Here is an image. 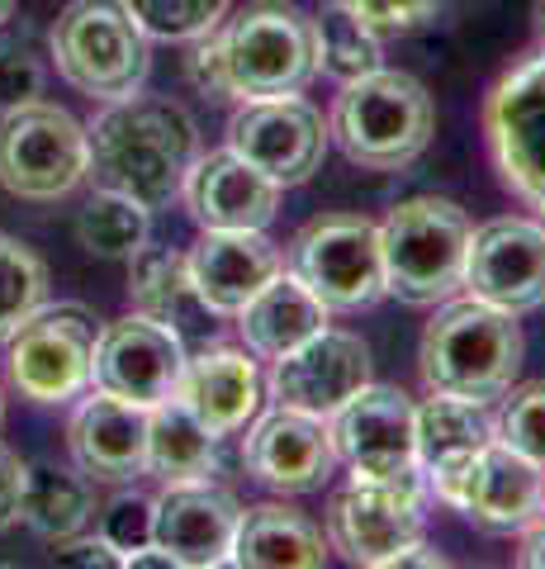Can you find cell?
Returning a JSON list of instances; mask_svg holds the SVG:
<instances>
[{"label": "cell", "instance_id": "obj_1", "mask_svg": "<svg viewBox=\"0 0 545 569\" xmlns=\"http://www.w3.org/2000/svg\"><path fill=\"white\" fill-rule=\"evenodd\" d=\"M85 138H91L95 186L129 194L148 209L171 204L200 157V129L185 104L143 91L104 104Z\"/></svg>", "mask_w": 545, "mask_h": 569}, {"label": "cell", "instance_id": "obj_2", "mask_svg": "<svg viewBox=\"0 0 545 569\" xmlns=\"http://www.w3.org/2000/svg\"><path fill=\"white\" fill-rule=\"evenodd\" d=\"M522 328L517 313L494 309L484 299H442V309L422 332L417 370L427 395H451L470 403H494L513 389L522 370Z\"/></svg>", "mask_w": 545, "mask_h": 569}, {"label": "cell", "instance_id": "obj_3", "mask_svg": "<svg viewBox=\"0 0 545 569\" xmlns=\"http://www.w3.org/2000/svg\"><path fill=\"white\" fill-rule=\"evenodd\" d=\"M436 133V110L427 86L408 71L375 67L356 81H342L332 104V138L351 162L371 171H398L427 152Z\"/></svg>", "mask_w": 545, "mask_h": 569}, {"label": "cell", "instance_id": "obj_4", "mask_svg": "<svg viewBox=\"0 0 545 569\" xmlns=\"http://www.w3.org/2000/svg\"><path fill=\"white\" fill-rule=\"evenodd\" d=\"M470 219L455 200L442 194H413L398 200L380 223V261L384 295L403 305H442L465 284Z\"/></svg>", "mask_w": 545, "mask_h": 569}, {"label": "cell", "instance_id": "obj_5", "mask_svg": "<svg viewBox=\"0 0 545 569\" xmlns=\"http://www.w3.org/2000/svg\"><path fill=\"white\" fill-rule=\"evenodd\" d=\"M233 100L299 96L319 77V24L290 0H252L219 24Z\"/></svg>", "mask_w": 545, "mask_h": 569}, {"label": "cell", "instance_id": "obj_6", "mask_svg": "<svg viewBox=\"0 0 545 569\" xmlns=\"http://www.w3.org/2000/svg\"><path fill=\"white\" fill-rule=\"evenodd\" d=\"M52 62L67 86L110 104L143 91L152 52L124 0H72L52 24Z\"/></svg>", "mask_w": 545, "mask_h": 569}, {"label": "cell", "instance_id": "obj_7", "mask_svg": "<svg viewBox=\"0 0 545 569\" xmlns=\"http://www.w3.org/2000/svg\"><path fill=\"white\" fill-rule=\"evenodd\" d=\"M91 176V138L62 104L29 100L0 119V186L14 200L52 204Z\"/></svg>", "mask_w": 545, "mask_h": 569}, {"label": "cell", "instance_id": "obj_8", "mask_svg": "<svg viewBox=\"0 0 545 569\" xmlns=\"http://www.w3.org/2000/svg\"><path fill=\"white\" fill-rule=\"evenodd\" d=\"M290 276L327 313H356L384 299L380 223L361 213H323L290 242Z\"/></svg>", "mask_w": 545, "mask_h": 569}, {"label": "cell", "instance_id": "obj_9", "mask_svg": "<svg viewBox=\"0 0 545 569\" xmlns=\"http://www.w3.org/2000/svg\"><path fill=\"white\" fill-rule=\"evenodd\" d=\"M427 531V479L422 470L398 479H351L327 498V546L351 565L390 569Z\"/></svg>", "mask_w": 545, "mask_h": 569}, {"label": "cell", "instance_id": "obj_10", "mask_svg": "<svg viewBox=\"0 0 545 569\" xmlns=\"http://www.w3.org/2000/svg\"><path fill=\"white\" fill-rule=\"evenodd\" d=\"M427 489L488 537H513V531H526L536 518H545V466L498 437L465 466L427 475Z\"/></svg>", "mask_w": 545, "mask_h": 569}, {"label": "cell", "instance_id": "obj_11", "mask_svg": "<svg viewBox=\"0 0 545 569\" xmlns=\"http://www.w3.org/2000/svg\"><path fill=\"white\" fill-rule=\"evenodd\" d=\"M484 133L503 186L545 219V43L507 67L488 91Z\"/></svg>", "mask_w": 545, "mask_h": 569}, {"label": "cell", "instance_id": "obj_12", "mask_svg": "<svg viewBox=\"0 0 545 569\" xmlns=\"http://www.w3.org/2000/svg\"><path fill=\"white\" fill-rule=\"evenodd\" d=\"M6 370L10 385L33 403H67L91 389V361L100 342V323L81 305H43L29 313L10 337Z\"/></svg>", "mask_w": 545, "mask_h": 569}, {"label": "cell", "instance_id": "obj_13", "mask_svg": "<svg viewBox=\"0 0 545 569\" xmlns=\"http://www.w3.org/2000/svg\"><path fill=\"white\" fill-rule=\"evenodd\" d=\"M413 408L417 403L403 389L371 380L327 418L332 451L351 470V479H398L417 470Z\"/></svg>", "mask_w": 545, "mask_h": 569}, {"label": "cell", "instance_id": "obj_14", "mask_svg": "<svg viewBox=\"0 0 545 569\" xmlns=\"http://www.w3.org/2000/svg\"><path fill=\"white\" fill-rule=\"evenodd\" d=\"M228 148L242 162H252L261 176L285 190L304 186L313 171L323 167L327 152V123L304 96H271L248 100L228 123Z\"/></svg>", "mask_w": 545, "mask_h": 569}, {"label": "cell", "instance_id": "obj_15", "mask_svg": "<svg viewBox=\"0 0 545 569\" xmlns=\"http://www.w3.org/2000/svg\"><path fill=\"white\" fill-rule=\"evenodd\" d=\"M465 290L507 313H532L545 305V223L536 219H488L470 228Z\"/></svg>", "mask_w": 545, "mask_h": 569}, {"label": "cell", "instance_id": "obj_16", "mask_svg": "<svg viewBox=\"0 0 545 569\" xmlns=\"http://www.w3.org/2000/svg\"><path fill=\"white\" fill-rule=\"evenodd\" d=\"M185 356H190L185 342L171 328L152 323L143 313H129V318H114L110 328H100L91 385L104 389V395H114V399L152 408V403L175 395Z\"/></svg>", "mask_w": 545, "mask_h": 569}, {"label": "cell", "instance_id": "obj_17", "mask_svg": "<svg viewBox=\"0 0 545 569\" xmlns=\"http://www.w3.org/2000/svg\"><path fill=\"white\" fill-rule=\"evenodd\" d=\"M365 385H371V347L356 332L323 328L304 347L275 356L266 395L280 408H299L309 418H332Z\"/></svg>", "mask_w": 545, "mask_h": 569}, {"label": "cell", "instance_id": "obj_18", "mask_svg": "<svg viewBox=\"0 0 545 569\" xmlns=\"http://www.w3.org/2000/svg\"><path fill=\"white\" fill-rule=\"evenodd\" d=\"M242 503L209 475L166 479L152 498V541L175 560V569H214L233 560Z\"/></svg>", "mask_w": 545, "mask_h": 569}, {"label": "cell", "instance_id": "obj_19", "mask_svg": "<svg viewBox=\"0 0 545 569\" xmlns=\"http://www.w3.org/2000/svg\"><path fill=\"white\" fill-rule=\"evenodd\" d=\"M242 466L256 485L275 493H313L327 485L337 451H332L327 418H309L299 408H271L252 422L248 441H242Z\"/></svg>", "mask_w": 545, "mask_h": 569}, {"label": "cell", "instance_id": "obj_20", "mask_svg": "<svg viewBox=\"0 0 545 569\" xmlns=\"http://www.w3.org/2000/svg\"><path fill=\"white\" fill-rule=\"evenodd\" d=\"M181 200L190 204L204 233H248V228H266L280 209V186L261 176L252 162H242L233 148L195 157Z\"/></svg>", "mask_w": 545, "mask_h": 569}, {"label": "cell", "instance_id": "obj_21", "mask_svg": "<svg viewBox=\"0 0 545 569\" xmlns=\"http://www.w3.org/2000/svg\"><path fill=\"white\" fill-rule=\"evenodd\" d=\"M67 447L81 475L100 485H133L138 475H148V408L95 389L72 413Z\"/></svg>", "mask_w": 545, "mask_h": 569}, {"label": "cell", "instance_id": "obj_22", "mask_svg": "<svg viewBox=\"0 0 545 569\" xmlns=\"http://www.w3.org/2000/svg\"><path fill=\"white\" fill-rule=\"evenodd\" d=\"M185 261H190V280H195L204 309L219 318H238L242 305H248L261 284L285 271V257H280V247L266 238V228L204 233Z\"/></svg>", "mask_w": 545, "mask_h": 569}, {"label": "cell", "instance_id": "obj_23", "mask_svg": "<svg viewBox=\"0 0 545 569\" xmlns=\"http://www.w3.org/2000/svg\"><path fill=\"white\" fill-rule=\"evenodd\" d=\"M175 399H181L214 437H233L256 418V408H261L256 361L248 351H238V347H214L209 342L195 356H185Z\"/></svg>", "mask_w": 545, "mask_h": 569}, {"label": "cell", "instance_id": "obj_24", "mask_svg": "<svg viewBox=\"0 0 545 569\" xmlns=\"http://www.w3.org/2000/svg\"><path fill=\"white\" fill-rule=\"evenodd\" d=\"M129 299H133V313L152 318V323L171 328L175 337L190 347H209L214 342V318L204 309V299L195 290V280H190V261L181 252H171V247H138L129 257Z\"/></svg>", "mask_w": 545, "mask_h": 569}, {"label": "cell", "instance_id": "obj_25", "mask_svg": "<svg viewBox=\"0 0 545 569\" xmlns=\"http://www.w3.org/2000/svg\"><path fill=\"white\" fill-rule=\"evenodd\" d=\"M242 569H319L327 565V537L323 527L285 503H256L242 508L233 560Z\"/></svg>", "mask_w": 545, "mask_h": 569}, {"label": "cell", "instance_id": "obj_26", "mask_svg": "<svg viewBox=\"0 0 545 569\" xmlns=\"http://www.w3.org/2000/svg\"><path fill=\"white\" fill-rule=\"evenodd\" d=\"M238 328H242V342H248L252 356L275 361V356L304 347L313 332H323L327 328V309L290 271H280L275 280H266L248 305H242Z\"/></svg>", "mask_w": 545, "mask_h": 569}, {"label": "cell", "instance_id": "obj_27", "mask_svg": "<svg viewBox=\"0 0 545 569\" xmlns=\"http://www.w3.org/2000/svg\"><path fill=\"white\" fill-rule=\"evenodd\" d=\"M413 427H417V470L422 479L451 466H465L470 456H480L494 441V418L488 403H470V399H451V395H432L413 408Z\"/></svg>", "mask_w": 545, "mask_h": 569}, {"label": "cell", "instance_id": "obj_28", "mask_svg": "<svg viewBox=\"0 0 545 569\" xmlns=\"http://www.w3.org/2000/svg\"><path fill=\"white\" fill-rule=\"evenodd\" d=\"M91 475L67 466H24V493H20V522L39 531L43 541H67L91 522Z\"/></svg>", "mask_w": 545, "mask_h": 569}, {"label": "cell", "instance_id": "obj_29", "mask_svg": "<svg viewBox=\"0 0 545 569\" xmlns=\"http://www.w3.org/2000/svg\"><path fill=\"white\" fill-rule=\"evenodd\" d=\"M214 460H219V437L175 395L148 408V470L152 475L200 479L214 470Z\"/></svg>", "mask_w": 545, "mask_h": 569}, {"label": "cell", "instance_id": "obj_30", "mask_svg": "<svg viewBox=\"0 0 545 569\" xmlns=\"http://www.w3.org/2000/svg\"><path fill=\"white\" fill-rule=\"evenodd\" d=\"M148 233H152V209L119 190H104V186H95V194L77 213L81 247L104 261H129L138 247L148 242Z\"/></svg>", "mask_w": 545, "mask_h": 569}, {"label": "cell", "instance_id": "obj_31", "mask_svg": "<svg viewBox=\"0 0 545 569\" xmlns=\"http://www.w3.org/2000/svg\"><path fill=\"white\" fill-rule=\"evenodd\" d=\"M313 24H319V71H327L332 81H356L365 71L384 67L380 39L346 6H327L323 20Z\"/></svg>", "mask_w": 545, "mask_h": 569}, {"label": "cell", "instance_id": "obj_32", "mask_svg": "<svg viewBox=\"0 0 545 569\" xmlns=\"http://www.w3.org/2000/svg\"><path fill=\"white\" fill-rule=\"evenodd\" d=\"M48 305V266L20 238L0 233V342Z\"/></svg>", "mask_w": 545, "mask_h": 569}, {"label": "cell", "instance_id": "obj_33", "mask_svg": "<svg viewBox=\"0 0 545 569\" xmlns=\"http://www.w3.org/2000/svg\"><path fill=\"white\" fill-rule=\"evenodd\" d=\"M129 14L148 39L162 43H195L209 29L223 24L233 0H124Z\"/></svg>", "mask_w": 545, "mask_h": 569}, {"label": "cell", "instance_id": "obj_34", "mask_svg": "<svg viewBox=\"0 0 545 569\" xmlns=\"http://www.w3.org/2000/svg\"><path fill=\"white\" fill-rule=\"evenodd\" d=\"M503 418L494 422L498 441H507L513 451L532 456L536 466H545V380H526L503 395Z\"/></svg>", "mask_w": 545, "mask_h": 569}, {"label": "cell", "instance_id": "obj_35", "mask_svg": "<svg viewBox=\"0 0 545 569\" xmlns=\"http://www.w3.org/2000/svg\"><path fill=\"white\" fill-rule=\"evenodd\" d=\"M43 96V62L24 43L0 39V114Z\"/></svg>", "mask_w": 545, "mask_h": 569}, {"label": "cell", "instance_id": "obj_36", "mask_svg": "<svg viewBox=\"0 0 545 569\" xmlns=\"http://www.w3.org/2000/svg\"><path fill=\"white\" fill-rule=\"evenodd\" d=\"M100 537L110 541L119 556L152 541V498L143 493H119L110 508L100 512Z\"/></svg>", "mask_w": 545, "mask_h": 569}, {"label": "cell", "instance_id": "obj_37", "mask_svg": "<svg viewBox=\"0 0 545 569\" xmlns=\"http://www.w3.org/2000/svg\"><path fill=\"white\" fill-rule=\"evenodd\" d=\"M356 20L375 33V39H390V33H408L417 24H427L442 0H351L346 6Z\"/></svg>", "mask_w": 545, "mask_h": 569}, {"label": "cell", "instance_id": "obj_38", "mask_svg": "<svg viewBox=\"0 0 545 569\" xmlns=\"http://www.w3.org/2000/svg\"><path fill=\"white\" fill-rule=\"evenodd\" d=\"M190 81L214 100H233V81H228V67H223L219 29H209L204 39H195V52H190Z\"/></svg>", "mask_w": 545, "mask_h": 569}, {"label": "cell", "instance_id": "obj_39", "mask_svg": "<svg viewBox=\"0 0 545 569\" xmlns=\"http://www.w3.org/2000/svg\"><path fill=\"white\" fill-rule=\"evenodd\" d=\"M58 565H85V569H119L124 565V556L104 541V537H67L58 541Z\"/></svg>", "mask_w": 545, "mask_h": 569}, {"label": "cell", "instance_id": "obj_40", "mask_svg": "<svg viewBox=\"0 0 545 569\" xmlns=\"http://www.w3.org/2000/svg\"><path fill=\"white\" fill-rule=\"evenodd\" d=\"M20 493H24V460L0 441V531L20 522Z\"/></svg>", "mask_w": 545, "mask_h": 569}, {"label": "cell", "instance_id": "obj_41", "mask_svg": "<svg viewBox=\"0 0 545 569\" xmlns=\"http://www.w3.org/2000/svg\"><path fill=\"white\" fill-rule=\"evenodd\" d=\"M517 537H522L517 565H526V569H545V518H536L526 531H517Z\"/></svg>", "mask_w": 545, "mask_h": 569}, {"label": "cell", "instance_id": "obj_42", "mask_svg": "<svg viewBox=\"0 0 545 569\" xmlns=\"http://www.w3.org/2000/svg\"><path fill=\"white\" fill-rule=\"evenodd\" d=\"M413 565H422V569H442L446 565V556H436V550H427V546H408V550H398V556L390 560V569H413Z\"/></svg>", "mask_w": 545, "mask_h": 569}, {"label": "cell", "instance_id": "obj_43", "mask_svg": "<svg viewBox=\"0 0 545 569\" xmlns=\"http://www.w3.org/2000/svg\"><path fill=\"white\" fill-rule=\"evenodd\" d=\"M536 29H541V39H545V0H536Z\"/></svg>", "mask_w": 545, "mask_h": 569}, {"label": "cell", "instance_id": "obj_44", "mask_svg": "<svg viewBox=\"0 0 545 569\" xmlns=\"http://www.w3.org/2000/svg\"><path fill=\"white\" fill-rule=\"evenodd\" d=\"M10 10H14V0H0V24L10 20Z\"/></svg>", "mask_w": 545, "mask_h": 569}, {"label": "cell", "instance_id": "obj_45", "mask_svg": "<svg viewBox=\"0 0 545 569\" xmlns=\"http://www.w3.org/2000/svg\"><path fill=\"white\" fill-rule=\"evenodd\" d=\"M0 427H6V385H0Z\"/></svg>", "mask_w": 545, "mask_h": 569}, {"label": "cell", "instance_id": "obj_46", "mask_svg": "<svg viewBox=\"0 0 545 569\" xmlns=\"http://www.w3.org/2000/svg\"><path fill=\"white\" fill-rule=\"evenodd\" d=\"M327 6H351V0H327Z\"/></svg>", "mask_w": 545, "mask_h": 569}]
</instances>
